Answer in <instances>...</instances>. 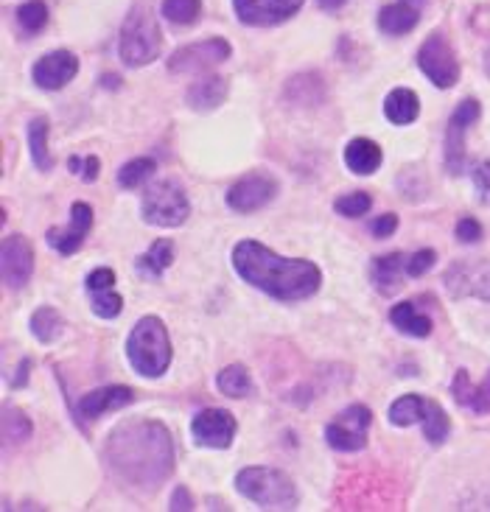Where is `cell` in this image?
I'll list each match as a JSON object with an SVG mask.
<instances>
[{
  "label": "cell",
  "instance_id": "6da1fadb",
  "mask_svg": "<svg viewBox=\"0 0 490 512\" xmlns=\"http://www.w3.org/2000/svg\"><path fill=\"white\" fill-rule=\"evenodd\" d=\"M110 471L140 490H157L174 473V440L160 420H126L104 445Z\"/></svg>",
  "mask_w": 490,
  "mask_h": 512
},
{
  "label": "cell",
  "instance_id": "7a4b0ae2",
  "mask_svg": "<svg viewBox=\"0 0 490 512\" xmlns=\"http://www.w3.org/2000/svg\"><path fill=\"white\" fill-rule=\"evenodd\" d=\"M233 269L252 289L264 291L280 303L308 300L322 286V272L317 269V263L306 258H283L252 238L238 241L233 247Z\"/></svg>",
  "mask_w": 490,
  "mask_h": 512
},
{
  "label": "cell",
  "instance_id": "3957f363",
  "mask_svg": "<svg viewBox=\"0 0 490 512\" xmlns=\"http://www.w3.org/2000/svg\"><path fill=\"white\" fill-rule=\"evenodd\" d=\"M126 359L143 378H160L171 364V339L160 317H143L126 339Z\"/></svg>",
  "mask_w": 490,
  "mask_h": 512
},
{
  "label": "cell",
  "instance_id": "277c9868",
  "mask_svg": "<svg viewBox=\"0 0 490 512\" xmlns=\"http://www.w3.org/2000/svg\"><path fill=\"white\" fill-rule=\"evenodd\" d=\"M236 490L264 510H297L300 504L292 479L275 468H244L236 476Z\"/></svg>",
  "mask_w": 490,
  "mask_h": 512
},
{
  "label": "cell",
  "instance_id": "5b68a950",
  "mask_svg": "<svg viewBox=\"0 0 490 512\" xmlns=\"http://www.w3.org/2000/svg\"><path fill=\"white\" fill-rule=\"evenodd\" d=\"M163 48V34L160 26L146 6H135L121 26V40H118V54L126 68H143L160 56Z\"/></svg>",
  "mask_w": 490,
  "mask_h": 512
},
{
  "label": "cell",
  "instance_id": "8992f818",
  "mask_svg": "<svg viewBox=\"0 0 490 512\" xmlns=\"http://www.w3.org/2000/svg\"><path fill=\"white\" fill-rule=\"evenodd\" d=\"M140 213H143L146 224L171 230V227H180V224L188 222L191 202H188L180 182L160 180L154 182L152 188H146L143 202H140Z\"/></svg>",
  "mask_w": 490,
  "mask_h": 512
},
{
  "label": "cell",
  "instance_id": "52a82bcc",
  "mask_svg": "<svg viewBox=\"0 0 490 512\" xmlns=\"http://www.w3.org/2000/svg\"><path fill=\"white\" fill-rule=\"evenodd\" d=\"M418 68L440 90H448V87H454V84L460 82V62H457V54H454L451 42L446 40V34H440V31L429 34L426 42L420 45Z\"/></svg>",
  "mask_w": 490,
  "mask_h": 512
},
{
  "label": "cell",
  "instance_id": "ba28073f",
  "mask_svg": "<svg viewBox=\"0 0 490 512\" xmlns=\"http://www.w3.org/2000/svg\"><path fill=\"white\" fill-rule=\"evenodd\" d=\"M370 426H373V412L367 406H362V403H356V406L342 409L334 417V423L325 426V440L336 451L353 454V451H362L364 445H367Z\"/></svg>",
  "mask_w": 490,
  "mask_h": 512
},
{
  "label": "cell",
  "instance_id": "9c48e42d",
  "mask_svg": "<svg viewBox=\"0 0 490 512\" xmlns=\"http://www.w3.org/2000/svg\"><path fill=\"white\" fill-rule=\"evenodd\" d=\"M280 185L272 174L255 171L247 174L227 191V208L236 213H255V210L266 208L275 196H278Z\"/></svg>",
  "mask_w": 490,
  "mask_h": 512
},
{
  "label": "cell",
  "instance_id": "30bf717a",
  "mask_svg": "<svg viewBox=\"0 0 490 512\" xmlns=\"http://www.w3.org/2000/svg\"><path fill=\"white\" fill-rule=\"evenodd\" d=\"M230 54H233L230 42L222 40V37H213V40L194 42V45H185L180 51H174L168 59V70L171 73H199V70L227 62Z\"/></svg>",
  "mask_w": 490,
  "mask_h": 512
},
{
  "label": "cell",
  "instance_id": "8fae6325",
  "mask_svg": "<svg viewBox=\"0 0 490 512\" xmlns=\"http://www.w3.org/2000/svg\"><path fill=\"white\" fill-rule=\"evenodd\" d=\"M479 101L476 98H465L457 104V110L451 112V118H448L446 126V168L448 174H462V168H465V135H468V129L471 124H476V118H479Z\"/></svg>",
  "mask_w": 490,
  "mask_h": 512
},
{
  "label": "cell",
  "instance_id": "7c38bea8",
  "mask_svg": "<svg viewBox=\"0 0 490 512\" xmlns=\"http://www.w3.org/2000/svg\"><path fill=\"white\" fill-rule=\"evenodd\" d=\"M0 275L6 289H23L34 275V247L26 236H6L0 247Z\"/></svg>",
  "mask_w": 490,
  "mask_h": 512
},
{
  "label": "cell",
  "instance_id": "4fadbf2b",
  "mask_svg": "<svg viewBox=\"0 0 490 512\" xmlns=\"http://www.w3.org/2000/svg\"><path fill=\"white\" fill-rule=\"evenodd\" d=\"M238 423L227 409H202L191 423V437L199 448H230L236 440Z\"/></svg>",
  "mask_w": 490,
  "mask_h": 512
},
{
  "label": "cell",
  "instance_id": "5bb4252c",
  "mask_svg": "<svg viewBox=\"0 0 490 512\" xmlns=\"http://www.w3.org/2000/svg\"><path fill=\"white\" fill-rule=\"evenodd\" d=\"M306 0H233L236 17L247 26H278L300 12Z\"/></svg>",
  "mask_w": 490,
  "mask_h": 512
},
{
  "label": "cell",
  "instance_id": "9a60e30c",
  "mask_svg": "<svg viewBox=\"0 0 490 512\" xmlns=\"http://www.w3.org/2000/svg\"><path fill=\"white\" fill-rule=\"evenodd\" d=\"M93 227V208L87 202H73L70 208V224L62 230V227H51L45 233V241L48 247L56 250L59 255H73L84 247V238Z\"/></svg>",
  "mask_w": 490,
  "mask_h": 512
},
{
  "label": "cell",
  "instance_id": "2e32d148",
  "mask_svg": "<svg viewBox=\"0 0 490 512\" xmlns=\"http://www.w3.org/2000/svg\"><path fill=\"white\" fill-rule=\"evenodd\" d=\"M446 289L454 297H476L490 303V263H454L446 272Z\"/></svg>",
  "mask_w": 490,
  "mask_h": 512
},
{
  "label": "cell",
  "instance_id": "e0dca14e",
  "mask_svg": "<svg viewBox=\"0 0 490 512\" xmlns=\"http://www.w3.org/2000/svg\"><path fill=\"white\" fill-rule=\"evenodd\" d=\"M79 73V59L70 51H51L40 62H34L31 79L42 90H62L73 82V76Z\"/></svg>",
  "mask_w": 490,
  "mask_h": 512
},
{
  "label": "cell",
  "instance_id": "ac0fdd59",
  "mask_svg": "<svg viewBox=\"0 0 490 512\" xmlns=\"http://www.w3.org/2000/svg\"><path fill=\"white\" fill-rule=\"evenodd\" d=\"M135 401V392L129 387H101L93 389V392H87L79 406H76V412L84 420H96V417L107 415V412H118V409H124L129 403Z\"/></svg>",
  "mask_w": 490,
  "mask_h": 512
},
{
  "label": "cell",
  "instance_id": "d6986e66",
  "mask_svg": "<svg viewBox=\"0 0 490 512\" xmlns=\"http://www.w3.org/2000/svg\"><path fill=\"white\" fill-rule=\"evenodd\" d=\"M451 395L462 409H468L474 415H490V370L479 384L471 381L468 370H457L454 381H451Z\"/></svg>",
  "mask_w": 490,
  "mask_h": 512
},
{
  "label": "cell",
  "instance_id": "ffe728a7",
  "mask_svg": "<svg viewBox=\"0 0 490 512\" xmlns=\"http://www.w3.org/2000/svg\"><path fill=\"white\" fill-rule=\"evenodd\" d=\"M227 90H230V84L222 76H205V79H199L196 84L188 87V107L196 112H210L216 110L219 104H224V98H227Z\"/></svg>",
  "mask_w": 490,
  "mask_h": 512
},
{
  "label": "cell",
  "instance_id": "44dd1931",
  "mask_svg": "<svg viewBox=\"0 0 490 512\" xmlns=\"http://www.w3.org/2000/svg\"><path fill=\"white\" fill-rule=\"evenodd\" d=\"M404 272H406V255L404 252H390L381 255L373 263V283L384 297H392L398 289H404Z\"/></svg>",
  "mask_w": 490,
  "mask_h": 512
},
{
  "label": "cell",
  "instance_id": "7402d4cb",
  "mask_svg": "<svg viewBox=\"0 0 490 512\" xmlns=\"http://www.w3.org/2000/svg\"><path fill=\"white\" fill-rule=\"evenodd\" d=\"M381 160H384V154H381V146H378L376 140L353 138L348 146H345V166H348L353 174H359V177L373 174V171L381 166Z\"/></svg>",
  "mask_w": 490,
  "mask_h": 512
},
{
  "label": "cell",
  "instance_id": "603a6c76",
  "mask_svg": "<svg viewBox=\"0 0 490 512\" xmlns=\"http://www.w3.org/2000/svg\"><path fill=\"white\" fill-rule=\"evenodd\" d=\"M384 115L395 126L415 124L420 115L418 96L412 90H406V87H395L390 96L384 98Z\"/></svg>",
  "mask_w": 490,
  "mask_h": 512
},
{
  "label": "cell",
  "instance_id": "cb8c5ba5",
  "mask_svg": "<svg viewBox=\"0 0 490 512\" xmlns=\"http://www.w3.org/2000/svg\"><path fill=\"white\" fill-rule=\"evenodd\" d=\"M420 23V12L409 3H390L378 12V28L390 37H401L409 34L412 28Z\"/></svg>",
  "mask_w": 490,
  "mask_h": 512
},
{
  "label": "cell",
  "instance_id": "d4e9b609",
  "mask_svg": "<svg viewBox=\"0 0 490 512\" xmlns=\"http://www.w3.org/2000/svg\"><path fill=\"white\" fill-rule=\"evenodd\" d=\"M390 322L406 336H412V339H426L429 333H432V319L426 317V314H420L415 303H404L392 305L390 308Z\"/></svg>",
  "mask_w": 490,
  "mask_h": 512
},
{
  "label": "cell",
  "instance_id": "484cf974",
  "mask_svg": "<svg viewBox=\"0 0 490 512\" xmlns=\"http://www.w3.org/2000/svg\"><path fill=\"white\" fill-rule=\"evenodd\" d=\"M171 263H174V241L171 238H157L152 247L135 261V266H138V272L143 277L160 280Z\"/></svg>",
  "mask_w": 490,
  "mask_h": 512
},
{
  "label": "cell",
  "instance_id": "4316f807",
  "mask_svg": "<svg viewBox=\"0 0 490 512\" xmlns=\"http://www.w3.org/2000/svg\"><path fill=\"white\" fill-rule=\"evenodd\" d=\"M48 118L45 115H37L28 121V149H31V160L40 171H51L54 168V157H51V149H48Z\"/></svg>",
  "mask_w": 490,
  "mask_h": 512
},
{
  "label": "cell",
  "instance_id": "83f0119b",
  "mask_svg": "<svg viewBox=\"0 0 490 512\" xmlns=\"http://www.w3.org/2000/svg\"><path fill=\"white\" fill-rule=\"evenodd\" d=\"M28 328H31V336H34L37 342H42V345H54L56 339L62 336V331H65V319L59 317V311L51 308V305H40V308L31 314Z\"/></svg>",
  "mask_w": 490,
  "mask_h": 512
},
{
  "label": "cell",
  "instance_id": "f1b7e54d",
  "mask_svg": "<svg viewBox=\"0 0 490 512\" xmlns=\"http://www.w3.org/2000/svg\"><path fill=\"white\" fill-rule=\"evenodd\" d=\"M426 406H429L426 398H420V395H404V398H398V401L390 406V423L392 426H398V429L423 423Z\"/></svg>",
  "mask_w": 490,
  "mask_h": 512
},
{
  "label": "cell",
  "instance_id": "f546056e",
  "mask_svg": "<svg viewBox=\"0 0 490 512\" xmlns=\"http://www.w3.org/2000/svg\"><path fill=\"white\" fill-rule=\"evenodd\" d=\"M216 387L227 398H247L252 392L250 370L241 367V364H230V367H224L222 373L216 375Z\"/></svg>",
  "mask_w": 490,
  "mask_h": 512
},
{
  "label": "cell",
  "instance_id": "4dcf8cb0",
  "mask_svg": "<svg viewBox=\"0 0 490 512\" xmlns=\"http://www.w3.org/2000/svg\"><path fill=\"white\" fill-rule=\"evenodd\" d=\"M31 431H34V426H31V420L23 409H14V406L3 409V443L23 445L26 440H31Z\"/></svg>",
  "mask_w": 490,
  "mask_h": 512
},
{
  "label": "cell",
  "instance_id": "1f68e13d",
  "mask_svg": "<svg viewBox=\"0 0 490 512\" xmlns=\"http://www.w3.org/2000/svg\"><path fill=\"white\" fill-rule=\"evenodd\" d=\"M423 434H426V440L432 445L446 443L448 434H451V420L443 412V406L440 403L429 401L426 406V417H423Z\"/></svg>",
  "mask_w": 490,
  "mask_h": 512
},
{
  "label": "cell",
  "instance_id": "d6a6232c",
  "mask_svg": "<svg viewBox=\"0 0 490 512\" xmlns=\"http://www.w3.org/2000/svg\"><path fill=\"white\" fill-rule=\"evenodd\" d=\"M154 168H157V163H154L152 157H138V160H129V163H124L121 166V171H118V185L121 188H140L143 182L152 180Z\"/></svg>",
  "mask_w": 490,
  "mask_h": 512
},
{
  "label": "cell",
  "instance_id": "836d02e7",
  "mask_svg": "<svg viewBox=\"0 0 490 512\" xmlns=\"http://www.w3.org/2000/svg\"><path fill=\"white\" fill-rule=\"evenodd\" d=\"M202 0H163V17L174 26H191L199 20Z\"/></svg>",
  "mask_w": 490,
  "mask_h": 512
},
{
  "label": "cell",
  "instance_id": "e575fe53",
  "mask_svg": "<svg viewBox=\"0 0 490 512\" xmlns=\"http://www.w3.org/2000/svg\"><path fill=\"white\" fill-rule=\"evenodd\" d=\"M17 26L23 28L26 34H37L48 26V6L42 0H28L17 9Z\"/></svg>",
  "mask_w": 490,
  "mask_h": 512
},
{
  "label": "cell",
  "instance_id": "d590c367",
  "mask_svg": "<svg viewBox=\"0 0 490 512\" xmlns=\"http://www.w3.org/2000/svg\"><path fill=\"white\" fill-rule=\"evenodd\" d=\"M90 308L93 314L101 319H115L121 311H124V297L115 289L104 291H90Z\"/></svg>",
  "mask_w": 490,
  "mask_h": 512
},
{
  "label": "cell",
  "instance_id": "8d00e7d4",
  "mask_svg": "<svg viewBox=\"0 0 490 512\" xmlns=\"http://www.w3.org/2000/svg\"><path fill=\"white\" fill-rule=\"evenodd\" d=\"M370 208H373V196L364 194V191L339 196L334 202V210L339 216H345V219H362V216L370 213Z\"/></svg>",
  "mask_w": 490,
  "mask_h": 512
},
{
  "label": "cell",
  "instance_id": "74e56055",
  "mask_svg": "<svg viewBox=\"0 0 490 512\" xmlns=\"http://www.w3.org/2000/svg\"><path fill=\"white\" fill-rule=\"evenodd\" d=\"M437 261V252L434 250H420L415 255L406 258V277H423Z\"/></svg>",
  "mask_w": 490,
  "mask_h": 512
},
{
  "label": "cell",
  "instance_id": "f35d334b",
  "mask_svg": "<svg viewBox=\"0 0 490 512\" xmlns=\"http://www.w3.org/2000/svg\"><path fill=\"white\" fill-rule=\"evenodd\" d=\"M454 236L460 238L462 244H476L482 238V224L471 219V216H462L457 227H454Z\"/></svg>",
  "mask_w": 490,
  "mask_h": 512
},
{
  "label": "cell",
  "instance_id": "ab89813d",
  "mask_svg": "<svg viewBox=\"0 0 490 512\" xmlns=\"http://www.w3.org/2000/svg\"><path fill=\"white\" fill-rule=\"evenodd\" d=\"M104 289H115V272L107 269V266H98L87 275V291H104Z\"/></svg>",
  "mask_w": 490,
  "mask_h": 512
},
{
  "label": "cell",
  "instance_id": "60d3db41",
  "mask_svg": "<svg viewBox=\"0 0 490 512\" xmlns=\"http://www.w3.org/2000/svg\"><path fill=\"white\" fill-rule=\"evenodd\" d=\"M471 177H474L476 191L482 199H490V160H482V163H476L474 171H471Z\"/></svg>",
  "mask_w": 490,
  "mask_h": 512
},
{
  "label": "cell",
  "instance_id": "b9f144b4",
  "mask_svg": "<svg viewBox=\"0 0 490 512\" xmlns=\"http://www.w3.org/2000/svg\"><path fill=\"white\" fill-rule=\"evenodd\" d=\"M395 230H398V216H395V213L376 216V222L370 224V233H373L376 238H390Z\"/></svg>",
  "mask_w": 490,
  "mask_h": 512
},
{
  "label": "cell",
  "instance_id": "7bdbcfd3",
  "mask_svg": "<svg viewBox=\"0 0 490 512\" xmlns=\"http://www.w3.org/2000/svg\"><path fill=\"white\" fill-rule=\"evenodd\" d=\"M171 510H180L188 512L194 510V499H191V493H188V487H174V493H171Z\"/></svg>",
  "mask_w": 490,
  "mask_h": 512
},
{
  "label": "cell",
  "instance_id": "ee69618b",
  "mask_svg": "<svg viewBox=\"0 0 490 512\" xmlns=\"http://www.w3.org/2000/svg\"><path fill=\"white\" fill-rule=\"evenodd\" d=\"M98 171H101V163H98V157H84L79 177H82L84 182H96L98 180Z\"/></svg>",
  "mask_w": 490,
  "mask_h": 512
},
{
  "label": "cell",
  "instance_id": "f6af8a7d",
  "mask_svg": "<svg viewBox=\"0 0 490 512\" xmlns=\"http://www.w3.org/2000/svg\"><path fill=\"white\" fill-rule=\"evenodd\" d=\"M28 370H31V361L23 359V361H20V367L14 370V378H12V387L14 389L26 387V384H28Z\"/></svg>",
  "mask_w": 490,
  "mask_h": 512
},
{
  "label": "cell",
  "instance_id": "bcb514c9",
  "mask_svg": "<svg viewBox=\"0 0 490 512\" xmlns=\"http://www.w3.org/2000/svg\"><path fill=\"white\" fill-rule=\"evenodd\" d=\"M322 9H339V6H345L348 0H317Z\"/></svg>",
  "mask_w": 490,
  "mask_h": 512
},
{
  "label": "cell",
  "instance_id": "7dc6e473",
  "mask_svg": "<svg viewBox=\"0 0 490 512\" xmlns=\"http://www.w3.org/2000/svg\"><path fill=\"white\" fill-rule=\"evenodd\" d=\"M485 68H488V73H490V54H488V62H485Z\"/></svg>",
  "mask_w": 490,
  "mask_h": 512
}]
</instances>
